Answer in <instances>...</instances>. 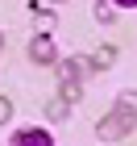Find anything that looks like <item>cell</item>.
Returning a JSON list of instances; mask_svg holds the SVG:
<instances>
[{"label": "cell", "instance_id": "obj_3", "mask_svg": "<svg viewBox=\"0 0 137 146\" xmlns=\"http://www.w3.org/2000/svg\"><path fill=\"white\" fill-rule=\"evenodd\" d=\"M9 146H54V138L46 134V129H21Z\"/></svg>", "mask_w": 137, "mask_h": 146}, {"label": "cell", "instance_id": "obj_2", "mask_svg": "<svg viewBox=\"0 0 137 146\" xmlns=\"http://www.w3.org/2000/svg\"><path fill=\"white\" fill-rule=\"evenodd\" d=\"M29 58H33V63H42V67H50V63L58 58V50H54V42H50L46 34H37L33 42H29Z\"/></svg>", "mask_w": 137, "mask_h": 146}, {"label": "cell", "instance_id": "obj_9", "mask_svg": "<svg viewBox=\"0 0 137 146\" xmlns=\"http://www.w3.org/2000/svg\"><path fill=\"white\" fill-rule=\"evenodd\" d=\"M91 13H96V17H100L104 25H108V21H116V17H112V4H108V0H100V4H96Z\"/></svg>", "mask_w": 137, "mask_h": 146}, {"label": "cell", "instance_id": "obj_4", "mask_svg": "<svg viewBox=\"0 0 137 146\" xmlns=\"http://www.w3.org/2000/svg\"><path fill=\"white\" fill-rule=\"evenodd\" d=\"M83 67H87V63H79V58H67V63H58V84H79Z\"/></svg>", "mask_w": 137, "mask_h": 146}, {"label": "cell", "instance_id": "obj_7", "mask_svg": "<svg viewBox=\"0 0 137 146\" xmlns=\"http://www.w3.org/2000/svg\"><path fill=\"white\" fill-rule=\"evenodd\" d=\"M67 109H71L67 100H50L46 104V117H50V121H67Z\"/></svg>", "mask_w": 137, "mask_h": 146}, {"label": "cell", "instance_id": "obj_6", "mask_svg": "<svg viewBox=\"0 0 137 146\" xmlns=\"http://www.w3.org/2000/svg\"><path fill=\"white\" fill-rule=\"evenodd\" d=\"M116 109H125V113L137 117V88H125V92H121V96H116Z\"/></svg>", "mask_w": 137, "mask_h": 146}, {"label": "cell", "instance_id": "obj_11", "mask_svg": "<svg viewBox=\"0 0 137 146\" xmlns=\"http://www.w3.org/2000/svg\"><path fill=\"white\" fill-rule=\"evenodd\" d=\"M108 4H121V9H137V0H108Z\"/></svg>", "mask_w": 137, "mask_h": 146}, {"label": "cell", "instance_id": "obj_5", "mask_svg": "<svg viewBox=\"0 0 137 146\" xmlns=\"http://www.w3.org/2000/svg\"><path fill=\"white\" fill-rule=\"evenodd\" d=\"M112 63H116V46H100V50L87 58V67H91V71H108Z\"/></svg>", "mask_w": 137, "mask_h": 146}, {"label": "cell", "instance_id": "obj_1", "mask_svg": "<svg viewBox=\"0 0 137 146\" xmlns=\"http://www.w3.org/2000/svg\"><path fill=\"white\" fill-rule=\"evenodd\" d=\"M133 125H137V117H133V113H125V109H112L108 117H100L96 134H100L104 142H116V138H129V134H133Z\"/></svg>", "mask_w": 137, "mask_h": 146}, {"label": "cell", "instance_id": "obj_12", "mask_svg": "<svg viewBox=\"0 0 137 146\" xmlns=\"http://www.w3.org/2000/svg\"><path fill=\"white\" fill-rule=\"evenodd\" d=\"M0 46H4V34H0Z\"/></svg>", "mask_w": 137, "mask_h": 146}, {"label": "cell", "instance_id": "obj_10", "mask_svg": "<svg viewBox=\"0 0 137 146\" xmlns=\"http://www.w3.org/2000/svg\"><path fill=\"white\" fill-rule=\"evenodd\" d=\"M4 121H12V100H9V96H0V125H4Z\"/></svg>", "mask_w": 137, "mask_h": 146}, {"label": "cell", "instance_id": "obj_8", "mask_svg": "<svg viewBox=\"0 0 137 146\" xmlns=\"http://www.w3.org/2000/svg\"><path fill=\"white\" fill-rule=\"evenodd\" d=\"M79 96H83V88H79V84H62V96H58V100H67V104H79Z\"/></svg>", "mask_w": 137, "mask_h": 146}]
</instances>
